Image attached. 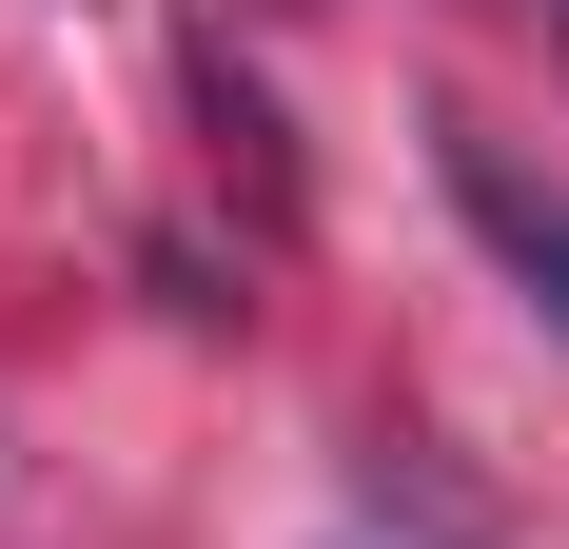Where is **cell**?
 Listing matches in <instances>:
<instances>
[{"label":"cell","instance_id":"cell-1","mask_svg":"<svg viewBox=\"0 0 569 549\" xmlns=\"http://www.w3.org/2000/svg\"><path fill=\"white\" fill-rule=\"evenodd\" d=\"M452 197H471V217H491V236H511V256H530V295H550V315H569V217H530V197H511V177H491V158H471V138H452Z\"/></svg>","mask_w":569,"mask_h":549},{"label":"cell","instance_id":"cell-2","mask_svg":"<svg viewBox=\"0 0 569 549\" xmlns=\"http://www.w3.org/2000/svg\"><path fill=\"white\" fill-rule=\"evenodd\" d=\"M550 20H569V0H550Z\"/></svg>","mask_w":569,"mask_h":549}]
</instances>
